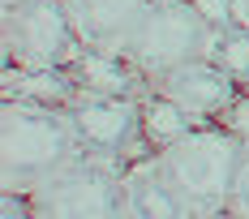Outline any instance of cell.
<instances>
[{"label":"cell","mask_w":249,"mask_h":219,"mask_svg":"<svg viewBox=\"0 0 249 219\" xmlns=\"http://www.w3.org/2000/svg\"><path fill=\"white\" fill-rule=\"evenodd\" d=\"M224 4H228V18L249 30V0H224Z\"/></svg>","instance_id":"9a60e30c"},{"label":"cell","mask_w":249,"mask_h":219,"mask_svg":"<svg viewBox=\"0 0 249 219\" xmlns=\"http://www.w3.org/2000/svg\"><path fill=\"white\" fill-rule=\"evenodd\" d=\"M82 138L65 108L4 95L0 103V189L30 194L48 176L82 159Z\"/></svg>","instance_id":"7a4b0ae2"},{"label":"cell","mask_w":249,"mask_h":219,"mask_svg":"<svg viewBox=\"0 0 249 219\" xmlns=\"http://www.w3.org/2000/svg\"><path fill=\"white\" fill-rule=\"evenodd\" d=\"M194 125H202V121H194L185 108H176L172 99L155 95V91H146V95H142V133H146L150 150L176 142V138H180V133H189Z\"/></svg>","instance_id":"8fae6325"},{"label":"cell","mask_w":249,"mask_h":219,"mask_svg":"<svg viewBox=\"0 0 249 219\" xmlns=\"http://www.w3.org/2000/svg\"><path fill=\"white\" fill-rule=\"evenodd\" d=\"M77 95H146L150 82L133 69L124 56L112 52H82L73 65H69Z\"/></svg>","instance_id":"9c48e42d"},{"label":"cell","mask_w":249,"mask_h":219,"mask_svg":"<svg viewBox=\"0 0 249 219\" xmlns=\"http://www.w3.org/2000/svg\"><path fill=\"white\" fill-rule=\"evenodd\" d=\"M0 211H4V219H30V206L22 194H0Z\"/></svg>","instance_id":"5bb4252c"},{"label":"cell","mask_w":249,"mask_h":219,"mask_svg":"<svg viewBox=\"0 0 249 219\" xmlns=\"http://www.w3.org/2000/svg\"><path fill=\"white\" fill-rule=\"evenodd\" d=\"M224 125H228V129H232V133H236V138L249 146V91H241V99H236V103L224 112Z\"/></svg>","instance_id":"7c38bea8"},{"label":"cell","mask_w":249,"mask_h":219,"mask_svg":"<svg viewBox=\"0 0 249 219\" xmlns=\"http://www.w3.org/2000/svg\"><path fill=\"white\" fill-rule=\"evenodd\" d=\"M0 43H4V69H18V73L69 69L86 52L65 0H13V4H4Z\"/></svg>","instance_id":"277c9868"},{"label":"cell","mask_w":249,"mask_h":219,"mask_svg":"<svg viewBox=\"0 0 249 219\" xmlns=\"http://www.w3.org/2000/svg\"><path fill=\"white\" fill-rule=\"evenodd\" d=\"M150 91L185 108L194 121H224V112L241 99L245 82H236L219 60H198V65H185V69L150 82Z\"/></svg>","instance_id":"52a82bcc"},{"label":"cell","mask_w":249,"mask_h":219,"mask_svg":"<svg viewBox=\"0 0 249 219\" xmlns=\"http://www.w3.org/2000/svg\"><path fill=\"white\" fill-rule=\"evenodd\" d=\"M232 211L241 219H249V155L241 164V176H236V189H232Z\"/></svg>","instance_id":"4fadbf2b"},{"label":"cell","mask_w":249,"mask_h":219,"mask_svg":"<svg viewBox=\"0 0 249 219\" xmlns=\"http://www.w3.org/2000/svg\"><path fill=\"white\" fill-rule=\"evenodd\" d=\"M219 30L224 26L198 0H155L146 9V18L138 22V30L129 35L121 56L146 82H159V77L185 69V65L211 60L215 43H219Z\"/></svg>","instance_id":"3957f363"},{"label":"cell","mask_w":249,"mask_h":219,"mask_svg":"<svg viewBox=\"0 0 249 219\" xmlns=\"http://www.w3.org/2000/svg\"><path fill=\"white\" fill-rule=\"evenodd\" d=\"M22 198L30 219H124V168L82 155Z\"/></svg>","instance_id":"5b68a950"},{"label":"cell","mask_w":249,"mask_h":219,"mask_svg":"<svg viewBox=\"0 0 249 219\" xmlns=\"http://www.w3.org/2000/svg\"><path fill=\"white\" fill-rule=\"evenodd\" d=\"M206 219H241V215H236L232 206H224V211H215V215H206Z\"/></svg>","instance_id":"2e32d148"},{"label":"cell","mask_w":249,"mask_h":219,"mask_svg":"<svg viewBox=\"0 0 249 219\" xmlns=\"http://www.w3.org/2000/svg\"><path fill=\"white\" fill-rule=\"evenodd\" d=\"M249 146L228 129L224 121H202L176 142L159 146L150 155L155 176L168 185V194L180 202L189 219H206L232 206V189L245 164Z\"/></svg>","instance_id":"6da1fadb"},{"label":"cell","mask_w":249,"mask_h":219,"mask_svg":"<svg viewBox=\"0 0 249 219\" xmlns=\"http://www.w3.org/2000/svg\"><path fill=\"white\" fill-rule=\"evenodd\" d=\"M4 4H13V0H4Z\"/></svg>","instance_id":"e0dca14e"},{"label":"cell","mask_w":249,"mask_h":219,"mask_svg":"<svg viewBox=\"0 0 249 219\" xmlns=\"http://www.w3.org/2000/svg\"><path fill=\"white\" fill-rule=\"evenodd\" d=\"M65 4H69V18H73L86 52L121 56L129 35L138 30V22L146 18L155 0H65Z\"/></svg>","instance_id":"ba28073f"},{"label":"cell","mask_w":249,"mask_h":219,"mask_svg":"<svg viewBox=\"0 0 249 219\" xmlns=\"http://www.w3.org/2000/svg\"><path fill=\"white\" fill-rule=\"evenodd\" d=\"M65 112L82 138V150L95 159L129 168L155 155L142 133V95H77Z\"/></svg>","instance_id":"8992f818"},{"label":"cell","mask_w":249,"mask_h":219,"mask_svg":"<svg viewBox=\"0 0 249 219\" xmlns=\"http://www.w3.org/2000/svg\"><path fill=\"white\" fill-rule=\"evenodd\" d=\"M124 219H189L180 202L168 194V185L155 176L150 159L124 168Z\"/></svg>","instance_id":"30bf717a"}]
</instances>
